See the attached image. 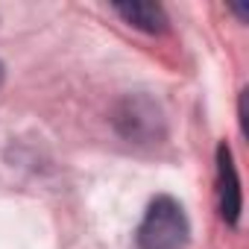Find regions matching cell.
Masks as SVG:
<instances>
[{"mask_svg": "<svg viewBox=\"0 0 249 249\" xmlns=\"http://www.w3.org/2000/svg\"><path fill=\"white\" fill-rule=\"evenodd\" d=\"M217 208H220V217L229 226L240 223V208H243L240 179H237V170H234L231 150L226 144L217 147Z\"/></svg>", "mask_w": 249, "mask_h": 249, "instance_id": "7a4b0ae2", "label": "cell"}, {"mask_svg": "<svg viewBox=\"0 0 249 249\" xmlns=\"http://www.w3.org/2000/svg\"><path fill=\"white\" fill-rule=\"evenodd\" d=\"M0 85H3V65H0Z\"/></svg>", "mask_w": 249, "mask_h": 249, "instance_id": "277c9868", "label": "cell"}, {"mask_svg": "<svg viewBox=\"0 0 249 249\" xmlns=\"http://www.w3.org/2000/svg\"><path fill=\"white\" fill-rule=\"evenodd\" d=\"M188 237L191 223L185 217V208L173 196H156L135 231L138 249H185Z\"/></svg>", "mask_w": 249, "mask_h": 249, "instance_id": "6da1fadb", "label": "cell"}, {"mask_svg": "<svg viewBox=\"0 0 249 249\" xmlns=\"http://www.w3.org/2000/svg\"><path fill=\"white\" fill-rule=\"evenodd\" d=\"M123 21L135 30H144V33H164L167 30V12L159 6V3H114L111 6Z\"/></svg>", "mask_w": 249, "mask_h": 249, "instance_id": "3957f363", "label": "cell"}]
</instances>
